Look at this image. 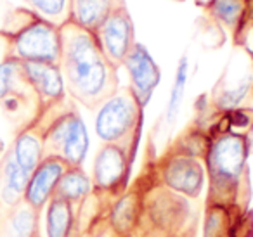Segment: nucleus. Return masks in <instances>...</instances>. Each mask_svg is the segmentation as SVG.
<instances>
[{"label":"nucleus","mask_w":253,"mask_h":237,"mask_svg":"<svg viewBox=\"0 0 253 237\" xmlns=\"http://www.w3.org/2000/svg\"><path fill=\"white\" fill-rule=\"evenodd\" d=\"M187 80H189V61H187V56L184 54V56H180L179 64H177L175 80H173L170 97L165 109V126L169 130L173 128L177 118H179L180 108H182V102H184V95H186Z\"/></svg>","instance_id":"412c9836"},{"label":"nucleus","mask_w":253,"mask_h":237,"mask_svg":"<svg viewBox=\"0 0 253 237\" xmlns=\"http://www.w3.org/2000/svg\"><path fill=\"white\" fill-rule=\"evenodd\" d=\"M0 35L5 39V57L19 63L59 64V26L30 9H14L5 19L4 28H0Z\"/></svg>","instance_id":"7ed1b4c3"},{"label":"nucleus","mask_w":253,"mask_h":237,"mask_svg":"<svg viewBox=\"0 0 253 237\" xmlns=\"http://www.w3.org/2000/svg\"><path fill=\"white\" fill-rule=\"evenodd\" d=\"M9 149L12 151L16 161L28 173H32L40 164V161L45 158L42 126L32 118L25 126H21L18 130V133L14 135V140H12Z\"/></svg>","instance_id":"ddd939ff"},{"label":"nucleus","mask_w":253,"mask_h":237,"mask_svg":"<svg viewBox=\"0 0 253 237\" xmlns=\"http://www.w3.org/2000/svg\"><path fill=\"white\" fill-rule=\"evenodd\" d=\"M0 57H5V39L2 35H0Z\"/></svg>","instance_id":"393cba45"},{"label":"nucleus","mask_w":253,"mask_h":237,"mask_svg":"<svg viewBox=\"0 0 253 237\" xmlns=\"http://www.w3.org/2000/svg\"><path fill=\"white\" fill-rule=\"evenodd\" d=\"M132 159L123 147L115 144H102L92 164V187L94 198L115 201L128 189Z\"/></svg>","instance_id":"0eeeda50"},{"label":"nucleus","mask_w":253,"mask_h":237,"mask_svg":"<svg viewBox=\"0 0 253 237\" xmlns=\"http://www.w3.org/2000/svg\"><path fill=\"white\" fill-rule=\"evenodd\" d=\"M28 180L30 173L16 161L12 151L5 149L0 158V204L11 208L21 202Z\"/></svg>","instance_id":"4468645a"},{"label":"nucleus","mask_w":253,"mask_h":237,"mask_svg":"<svg viewBox=\"0 0 253 237\" xmlns=\"http://www.w3.org/2000/svg\"><path fill=\"white\" fill-rule=\"evenodd\" d=\"M33 237H42V236H40V234H37V236H33Z\"/></svg>","instance_id":"cd10ccee"},{"label":"nucleus","mask_w":253,"mask_h":237,"mask_svg":"<svg viewBox=\"0 0 253 237\" xmlns=\"http://www.w3.org/2000/svg\"><path fill=\"white\" fill-rule=\"evenodd\" d=\"M246 2H252V0H246Z\"/></svg>","instance_id":"c756f323"},{"label":"nucleus","mask_w":253,"mask_h":237,"mask_svg":"<svg viewBox=\"0 0 253 237\" xmlns=\"http://www.w3.org/2000/svg\"><path fill=\"white\" fill-rule=\"evenodd\" d=\"M144 196L137 191L126 189L120 198L109 204L108 223L116 237L130 236L141 230V220L144 216Z\"/></svg>","instance_id":"f8f14e48"},{"label":"nucleus","mask_w":253,"mask_h":237,"mask_svg":"<svg viewBox=\"0 0 253 237\" xmlns=\"http://www.w3.org/2000/svg\"><path fill=\"white\" fill-rule=\"evenodd\" d=\"M94 196L92 180L82 166H68L54 192V198L68 201L78 209Z\"/></svg>","instance_id":"a211bd4d"},{"label":"nucleus","mask_w":253,"mask_h":237,"mask_svg":"<svg viewBox=\"0 0 253 237\" xmlns=\"http://www.w3.org/2000/svg\"><path fill=\"white\" fill-rule=\"evenodd\" d=\"M37 16L61 26L68 19V4L70 0H21Z\"/></svg>","instance_id":"4be33fe9"},{"label":"nucleus","mask_w":253,"mask_h":237,"mask_svg":"<svg viewBox=\"0 0 253 237\" xmlns=\"http://www.w3.org/2000/svg\"><path fill=\"white\" fill-rule=\"evenodd\" d=\"M155 175L160 187L189 199L200 198L207 180L203 159L175 147L156 161Z\"/></svg>","instance_id":"423d86ee"},{"label":"nucleus","mask_w":253,"mask_h":237,"mask_svg":"<svg viewBox=\"0 0 253 237\" xmlns=\"http://www.w3.org/2000/svg\"><path fill=\"white\" fill-rule=\"evenodd\" d=\"M252 140L231 128L215 130L208 137L203 163L210 182L207 204L234 206L248 187V158Z\"/></svg>","instance_id":"f03ea898"},{"label":"nucleus","mask_w":253,"mask_h":237,"mask_svg":"<svg viewBox=\"0 0 253 237\" xmlns=\"http://www.w3.org/2000/svg\"><path fill=\"white\" fill-rule=\"evenodd\" d=\"M33 119L42 126L45 156L59 158L68 166L84 164L90 140L75 101L66 99L56 108L35 113Z\"/></svg>","instance_id":"20e7f679"},{"label":"nucleus","mask_w":253,"mask_h":237,"mask_svg":"<svg viewBox=\"0 0 253 237\" xmlns=\"http://www.w3.org/2000/svg\"><path fill=\"white\" fill-rule=\"evenodd\" d=\"M123 237H141V230H139V232L130 234V236H123Z\"/></svg>","instance_id":"bb28decb"},{"label":"nucleus","mask_w":253,"mask_h":237,"mask_svg":"<svg viewBox=\"0 0 253 237\" xmlns=\"http://www.w3.org/2000/svg\"><path fill=\"white\" fill-rule=\"evenodd\" d=\"M11 95H19V97L35 99V94L26 83L23 77L21 63L11 57H4L0 61V101L11 97Z\"/></svg>","instance_id":"aec40b11"},{"label":"nucleus","mask_w":253,"mask_h":237,"mask_svg":"<svg viewBox=\"0 0 253 237\" xmlns=\"http://www.w3.org/2000/svg\"><path fill=\"white\" fill-rule=\"evenodd\" d=\"M68 164L63 159L54 156H45L35 170L30 173L23 201L28 202L37 211H43L47 202L54 198V192L61 177L66 171Z\"/></svg>","instance_id":"9b49d317"},{"label":"nucleus","mask_w":253,"mask_h":237,"mask_svg":"<svg viewBox=\"0 0 253 237\" xmlns=\"http://www.w3.org/2000/svg\"><path fill=\"white\" fill-rule=\"evenodd\" d=\"M40 234V211L21 201L0 216V237H33Z\"/></svg>","instance_id":"2eb2a0df"},{"label":"nucleus","mask_w":253,"mask_h":237,"mask_svg":"<svg viewBox=\"0 0 253 237\" xmlns=\"http://www.w3.org/2000/svg\"><path fill=\"white\" fill-rule=\"evenodd\" d=\"M23 77L37 99V111L42 113L66 101V85L59 64L21 63Z\"/></svg>","instance_id":"1a4fd4ad"},{"label":"nucleus","mask_w":253,"mask_h":237,"mask_svg":"<svg viewBox=\"0 0 253 237\" xmlns=\"http://www.w3.org/2000/svg\"><path fill=\"white\" fill-rule=\"evenodd\" d=\"M144 121V108L135 101L130 88H118L97 108L95 133L102 144H115L128 153L132 159L139 149Z\"/></svg>","instance_id":"39448f33"},{"label":"nucleus","mask_w":253,"mask_h":237,"mask_svg":"<svg viewBox=\"0 0 253 237\" xmlns=\"http://www.w3.org/2000/svg\"><path fill=\"white\" fill-rule=\"evenodd\" d=\"M0 206H2V204H0Z\"/></svg>","instance_id":"7c9ffc66"},{"label":"nucleus","mask_w":253,"mask_h":237,"mask_svg":"<svg viewBox=\"0 0 253 237\" xmlns=\"http://www.w3.org/2000/svg\"><path fill=\"white\" fill-rule=\"evenodd\" d=\"M250 140H252V147H253V139H250Z\"/></svg>","instance_id":"c85d7f7f"},{"label":"nucleus","mask_w":253,"mask_h":237,"mask_svg":"<svg viewBox=\"0 0 253 237\" xmlns=\"http://www.w3.org/2000/svg\"><path fill=\"white\" fill-rule=\"evenodd\" d=\"M47 237H77L78 216L73 204L59 198H52L45 208Z\"/></svg>","instance_id":"f3484780"},{"label":"nucleus","mask_w":253,"mask_h":237,"mask_svg":"<svg viewBox=\"0 0 253 237\" xmlns=\"http://www.w3.org/2000/svg\"><path fill=\"white\" fill-rule=\"evenodd\" d=\"M141 237H172V236H169V234H165V232H162V230H148V232H144V230H141Z\"/></svg>","instance_id":"b1692460"},{"label":"nucleus","mask_w":253,"mask_h":237,"mask_svg":"<svg viewBox=\"0 0 253 237\" xmlns=\"http://www.w3.org/2000/svg\"><path fill=\"white\" fill-rule=\"evenodd\" d=\"M229 206L207 204L203 220V237H229Z\"/></svg>","instance_id":"5701e85b"},{"label":"nucleus","mask_w":253,"mask_h":237,"mask_svg":"<svg viewBox=\"0 0 253 237\" xmlns=\"http://www.w3.org/2000/svg\"><path fill=\"white\" fill-rule=\"evenodd\" d=\"M97 39L104 56L120 68L135 45V32L134 21L130 12L126 9V4L118 5L108 14V18L92 32Z\"/></svg>","instance_id":"6e6552de"},{"label":"nucleus","mask_w":253,"mask_h":237,"mask_svg":"<svg viewBox=\"0 0 253 237\" xmlns=\"http://www.w3.org/2000/svg\"><path fill=\"white\" fill-rule=\"evenodd\" d=\"M122 4H125V0H70L68 19L88 32H94L109 12Z\"/></svg>","instance_id":"dca6fc26"},{"label":"nucleus","mask_w":253,"mask_h":237,"mask_svg":"<svg viewBox=\"0 0 253 237\" xmlns=\"http://www.w3.org/2000/svg\"><path fill=\"white\" fill-rule=\"evenodd\" d=\"M248 4L250 2L246 0H208L205 11L213 21L232 32V35L238 39L248 16Z\"/></svg>","instance_id":"6ab92c4d"},{"label":"nucleus","mask_w":253,"mask_h":237,"mask_svg":"<svg viewBox=\"0 0 253 237\" xmlns=\"http://www.w3.org/2000/svg\"><path fill=\"white\" fill-rule=\"evenodd\" d=\"M5 153V146H4V142L0 140V158H2V154Z\"/></svg>","instance_id":"a878e982"},{"label":"nucleus","mask_w":253,"mask_h":237,"mask_svg":"<svg viewBox=\"0 0 253 237\" xmlns=\"http://www.w3.org/2000/svg\"><path fill=\"white\" fill-rule=\"evenodd\" d=\"M122 66L128 73V80H130L128 88L134 94L135 101L141 104V108H146L151 101L156 87L162 81V71H160L158 64L155 63L149 50L142 43L135 42Z\"/></svg>","instance_id":"9d476101"},{"label":"nucleus","mask_w":253,"mask_h":237,"mask_svg":"<svg viewBox=\"0 0 253 237\" xmlns=\"http://www.w3.org/2000/svg\"><path fill=\"white\" fill-rule=\"evenodd\" d=\"M59 33V68L68 95L87 109H97L120 88L118 68L104 56L92 32L66 19Z\"/></svg>","instance_id":"f257e3e1"}]
</instances>
